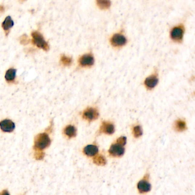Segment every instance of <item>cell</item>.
I'll use <instances>...</instances> for the list:
<instances>
[{
    "instance_id": "obj_12",
    "label": "cell",
    "mask_w": 195,
    "mask_h": 195,
    "mask_svg": "<svg viewBox=\"0 0 195 195\" xmlns=\"http://www.w3.org/2000/svg\"><path fill=\"white\" fill-rule=\"evenodd\" d=\"M173 128L174 131L176 132H184L187 129V123L183 119H178L174 121Z\"/></svg>"
},
{
    "instance_id": "obj_24",
    "label": "cell",
    "mask_w": 195,
    "mask_h": 195,
    "mask_svg": "<svg viewBox=\"0 0 195 195\" xmlns=\"http://www.w3.org/2000/svg\"><path fill=\"white\" fill-rule=\"evenodd\" d=\"M4 11V8L3 6H0V13L3 12Z\"/></svg>"
},
{
    "instance_id": "obj_7",
    "label": "cell",
    "mask_w": 195,
    "mask_h": 195,
    "mask_svg": "<svg viewBox=\"0 0 195 195\" xmlns=\"http://www.w3.org/2000/svg\"><path fill=\"white\" fill-rule=\"evenodd\" d=\"M110 43L113 48H121L127 44V38L122 34L116 33L110 38Z\"/></svg>"
},
{
    "instance_id": "obj_23",
    "label": "cell",
    "mask_w": 195,
    "mask_h": 195,
    "mask_svg": "<svg viewBox=\"0 0 195 195\" xmlns=\"http://www.w3.org/2000/svg\"><path fill=\"white\" fill-rule=\"evenodd\" d=\"M0 195H10L7 190H4Z\"/></svg>"
},
{
    "instance_id": "obj_14",
    "label": "cell",
    "mask_w": 195,
    "mask_h": 195,
    "mask_svg": "<svg viewBox=\"0 0 195 195\" xmlns=\"http://www.w3.org/2000/svg\"><path fill=\"white\" fill-rule=\"evenodd\" d=\"M64 134L69 139L75 137L77 135V129L73 125H68L64 128Z\"/></svg>"
},
{
    "instance_id": "obj_4",
    "label": "cell",
    "mask_w": 195,
    "mask_h": 195,
    "mask_svg": "<svg viewBox=\"0 0 195 195\" xmlns=\"http://www.w3.org/2000/svg\"><path fill=\"white\" fill-rule=\"evenodd\" d=\"M158 81L159 79L158 70H155L152 74L145 79L143 84L147 90L151 91L156 87L158 83Z\"/></svg>"
},
{
    "instance_id": "obj_15",
    "label": "cell",
    "mask_w": 195,
    "mask_h": 195,
    "mask_svg": "<svg viewBox=\"0 0 195 195\" xmlns=\"http://www.w3.org/2000/svg\"><path fill=\"white\" fill-rule=\"evenodd\" d=\"M132 134L133 137L136 139L141 137L143 134L142 127L140 124H136L132 127Z\"/></svg>"
},
{
    "instance_id": "obj_2",
    "label": "cell",
    "mask_w": 195,
    "mask_h": 195,
    "mask_svg": "<svg viewBox=\"0 0 195 195\" xmlns=\"http://www.w3.org/2000/svg\"><path fill=\"white\" fill-rule=\"evenodd\" d=\"M81 116L84 120L90 123L96 121L99 118L100 113L97 108L88 107L83 111Z\"/></svg>"
},
{
    "instance_id": "obj_5",
    "label": "cell",
    "mask_w": 195,
    "mask_h": 195,
    "mask_svg": "<svg viewBox=\"0 0 195 195\" xmlns=\"http://www.w3.org/2000/svg\"><path fill=\"white\" fill-rule=\"evenodd\" d=\"M115 132V127L113 122L111 121H102L99 128L97 135L105 134L111 135Z\"/></svg>"
},
{
    "instance_id": "obj_3",
    "label": "cell",
    "mask_w": 195,
    "mask_h": 195,
    "mask_svg": "<svg viewBox=\"0 0 195 195\" xmlns=\"http://www.w3.org/2000/svg\"><path fill=\"white\" fill-rule=\"evenodd\" d=\"M95 61L94 56L90 52L81 55L78 59V63L81 68H90L94 65Z\"/></svg>"
},
{
    "instance_id": "obj_19",
    "label": "cell",
    "mask_w": 195,
    "mask_h": 195,
    "mask_svg": "<svg viewBox=\"0 0 195 195\" xmlns=\"http://www.w3.org/2000/svg\"><path fill=\"white\" fill-rule=\"evenodd\" d=\"M16 70L14 69H9L6 73L5 78L6 80L7 81H12L16 78Z\"/></svg>"
},
{
    "instance_id": "obj_9",
    "label": "cell",
    "mask_w": 195,
    "mask_h": 195,
    "mask_svg": "<svg viewBox=\"0 0 195 195\" xmlns=\"http://www.w3.org/2000/svg\"><path fill=\"white\" fill-rule=\"evenodd\" d=\"M108 153L111 156L114 158H120L125 153L124 146L117 143H113L108 150Z\"/></svg>"
},
{
    "instance_id": "obj_11",
    "label": "cell",
    "mask_w": 195,
    "mask_h": 195,
    "mask_svg": "<svg viewBox=\"0 0 195 195\" xmlns=\"http://www.w3.org/2000/svg\"><path fill=\"white\" fill-rule=\"evenodd\" d=\"M99 153V148L96 144H89L83 149V153L88 157L95 156Z\"/></svg>"
},
{
    "instance_id": "obj_17",
    "label": "cell",
    "mask_w": 195,
    "mask_h": 195,
    "mask_svg": "<svg viewBox=\"0 0 195 195\" xmlns=\"http://www.w3.org/2000/svg\"><path fill=\"white\" fill-rule=\"evenodd\" d=\"M96 3L101 9H107L111 5V0H96Z\"/></svg>"
},
{
    "instance_id": "obj_1",
    "label": "cell",
    "mask_w": 195,
    "mask_h": 195,
    "mask_svg": "<svg viewBox=\"0 0 195 195\" xmlns=\"http://www.w3.org/2000/svg\"><path fill=\"white\" fill-rule=\"evenodd\" d=\"M50 143L51 140L47 134H40L35 137L34 147L36 150L41 151L48 147Z\"/></svg>"
},
{
    "instance_id": "obj_13",
    "label": "cell",
    "mask_w": 195,
    "mask_h": 195,
    "mask_svg": "<svg viewBox=\"0 0 195 195\" xmlns=\"http://www.w3.org/2000/svg\"><path fill=\"white\" fill-rule=\"evenodd\" d=\"M137 188L141 193H144L148 192L151 190V185L147 180H142L138 183Z\"/></svg>"
},
{
    "instance_id": "obj_10",
    "label": "cell",
    "mask_w": 195,
    "mask_h": 195,
    "mask_svg": "<svg viewBox=\"0 0 195 195\" xmlns=\"http://www.w3.org/2000/svg\"><path fill=\"white\" fill-rule=\"evenodd\" d=\"M0 128L4 132H12L15 128V124L9 119H5L0 122Z\"/></svg>"
},
{
    "instance_id": "obj_22",
    "label": "cell",
    "mask_w": 195,
    "mask_h": 195,
    "mask_svg": "<svg viewBox=\"0 0 195 195\" xmlns=\"http://www.w3.org/2000/svg\"><path fill=\"white\" fill-rule=\"evenodd\" d=\"M44 156V153H36L35 155V157L36 158L38 159V160H41V159H42L43 158Z\"/></svg>"
},
{
    "instance_id": "obj_21",
    "label": "cell",
    "mask_w": 195,
    "mask_h": 195,
    "mask_svg": "<svg viewBox=\"0 0 195 195\" xmlns=\"http://www.w3.org/2000/svg\"><path fill=\"white\" fill-rule=\"evenodd\" d=\"M127 137H124V136H121L120 137H118L116 139L115 142L119 144H121L123 146H125V144H127Z\"/></svg>"
},
{
    "instance_id": "obj_8",
    "label": "cell",
    "mask_w": 195,
    "mask_h": 195,
    "mask_svg": "<svg viewBox=\"0 0 195 195\" xmlns=\"http://www.w3.org/2000/svg\"><path fill=\"white\" fill-rule=\"evenodd\" d=\"M185 28L183 25L175 27L171 30L170 33L171 38L175 42L181 43L183 41L184 34Z\"/></svg>"
},
{
    "instance_id": "obj_18",
    "label": "cell",
    "mask_w": 195,
    "mask_h": 195,
    "mask_svg": "<svg viewBox=\"0 0 195 195\" xmlns=\"http://www.w3.org/2000/svg\"><path fill=\"white\" fill-rule=\"evenodd\" d=\"M93 158V163L98 165H104L106 163V160L105 156L102 155H96Z\"/></svg>"
},
{
    "instance_id": "obj_20",
    "label": "cell",
    "mask_w": 195,
    "mask_h": 195,
    "mask_svg": "<svg viewBox=\"0 0 195 195\" xmlns=\"http://www.w3.org/2000/svg\"><path fill=\"white\" fill-rule=\"evenodd\" d=\"M72 58L67 57L65 55H63L61 57V62L65 66H69L72 63Z\"/></svg>"
},
{
    "instance_id": "obj_6",
    "label": "cell",
    "mask_w": 195,
    "mask_h": 195,
    "mask_svg": "<svg viewBox=\"0 0 195 195\" xmlns=\"http://www.w3.org/2000/svg\"><path fill=\"white\" fill-rule=\"evenodd\" d=\"M32 36L33 37V42L37 47L42 49L45 51H48L49 46L41 35V33L38 32H32Z\"/></svg>"
},
{
    "instance_id": "obj_16",
    "label": "cell",
    "mask_w": 195,
    "mask_h": 195,
    "mask_svg": "<svg viewBox=\"0 0 195 195\" xmlns=\"http://www.w3.org/2000/svg\"><path fill=\"white\" fill-rule=\"evenodd\" d=\"M13 25H14V22L12 20L10 16H8L5 19L4 21L3 22L2 24V27L4 29V30L8 31L13 27Z\"/></svg>"
}]
</instances>
